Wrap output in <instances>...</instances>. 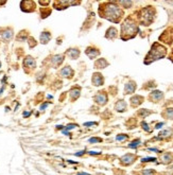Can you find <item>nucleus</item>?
I'll use <instances>...</instances> for the list:
<instances>
[{"mask_svg": "<svg viewBox=\"0 0 173 175\" xmlns=\"http://www.w3.org/2000/svg\"><path fill=\"white\" fill-rule=\"evenodd\" d=\"M47 99H53V96H51V94H48V96H47Z\"/></svg>", "mask_w": 173, "mask_h": 175, "instance_id": "49", "label": "nucleus"}, {"mask_svg": "<svg viewBox=\"0 0 173 175\" xmlns=\"http://www.w3.org/2000/svg\"><path fill=\"white\" fill-rule=\"evenodd\" d=\"M163 98H164V94L161 91H159V90H154L150 94V99L153 102H159Z\"/></svg>", "mask_w": 173, "mask_h": 175, "instance_id": "19", "label": "nucleus"}, {"mask_svg": "<svg viewBox=\"0 0 173 175\" xmlns=\"http://www.w3.org/2000/svg\"><path fill=\"white\" fill-rule=\"evenodd\" d=\"M115 109L119 113H123L126 110V103L124 100H119V101L115 104Z\"/></svg>", "mask_w": 173, "mask_h": 175, "instance_id": "21", "label": "nucleus"}, {"mask_svg": "<svg viewBox=\"0 0 173 175\" xmlns=\"http://www.w3.org/2000/svg\"><path fill=\"white\" fill-rule=\"evenodd\" d=\"M80 50L79 48H69L66 51V55L68 56L70 60H78L80 56Z\"/></svg>", "mask_w": 173, "mask_h": 175, "instance_id": "15", "label": "nucleus"}, {"mask_svg": "<svg viewBox=\"0 0 173 175\" xmlns=\"http://www.w3.org/2000/svg\"><path fill=\"white\" fill-rule=\"evenodd\" d=\"M164 124H165V123H164V122H159V123H157V124H156L155 129H161V127L164 126Z\"/></svg>", "mask_w": 173, "mask_h": 175, "instance_id": "43", "label": "nucleus"}, {"mask_svg": "<svg viewBox=\"0 0 173 175\" xmlns=\"http://www.w3.org/2000/svg\"><path fill=\"white\" fill-rule=\"evenodd\" d=\"M62 134L65 135V136H70V132H65V131H62Z\"/></svg>", "mask_w": 173, "mask_h": 175, "instance_id": "47", "label": "nucleus"}, {"mask_svg": "<svg viewBox=\"0 0 173 175\" xmlns=\"http://www.w3.org/2000/svg\"><path fill=\"white\" fill-rule=\"evenodd\" d=\"M14 37V31L12 28H2L0 29V39L3 43H9Z\"/></svg>", "mask_w": 173, "mask_h": 175, "instance_id": "5", "label": "nucleus"}, {"mask_svg": "<svg viewBox=\"0 0 173 175\" xmlns=\"http://www.w3.org/2000/svg\"><path fill=\"white\" fill-rule=\"evenodd\" d=\"M51 38H52V36H51L50 31L45 30L39 35V43L43 44V45H46V44H48L51 41Z\"/></svg>", "mask_w": 173, "mask_h": 175, "instance_id": "14", "label": "nucleus"}, {"mask_svg": "<svg viewBox=\"0 0 173 175\" xmlns=\"http://www.w3.org/2000/svg\"><path fill=\"white\" fill-rule=\"evenodd\" d=\"M127 135H124V134H120V135H118L117 137H116V140L117 141H123V140H126L127 139Z\"/></svg>", "mask_w": 173, "mask_h": 175, "instance_id": "34", "label": "nucleus"}, {"mask_svg": "<svg viewBox=\"0 0 173 175\" xmlns=\"http://www.w3.org/2000/svg\"><path fill=\"white\" fill-rule=\"evenodd\" d=\"M38 3L41 5H48L50 3V1H38Z\"/></svg>", "mask_w": 173, "mask_h": 175, "instance_id": "44", "label": "nucleus"}, {"mask_svg": "<svg viewBox=\"0 0 173 175\" xmlns=\"http://www.w3.org/2000/svg\"><path fill=\"white\" fill-rule=\"evenodd\" d=\"M149 151H152V152H155V153L161 152V151L158 150V149H155V147H150V149H149Z\"/></svg>", "mask_w": 173, "mask_h": 175, "instance_id": "45", "label": "nucleus"}, {"mask_svg": "<svg viewBox=\"0 0 173 175\" xmlns=\"http://www.w3.org/2000/svg\"><path fill=\"white\" fill-rule=\"evenodd\" d=\"M85 54L88 56L90 60H94L97 56L100 55V50L94 47H87L86 50H85Z\"/></svg>", "mask_w": 173, "mask_h": 175, "instance_id": "13", "label": "nucleus"}, {"mask_svg": "<svg viewBox=\"0 0 173 175\" xmlns=\"http://www.w3.org/2000/svg\"><path fill=\"white\" fill-rule=\"evenodd\" d=\"M156 160L157 159H156L155 157H145V158H142L141 161H142V163H155Z\"/></svg>", "mask_w": 173, "mask_h": 175, "instance_id": "32", "label": "nucleus"}, {"mask_svg": "<svg viewBox=\"0 0 173 175\" xmlns=\"http://www.w3.org/2000/svg\"><path fill=\"white\" fill-rule=\"evenodd\" d=\"M35 8L36 7L34 1H21L20 2V9L23 12H27V13L34 12Z\"/></svg>", "mask_w": 173, "mask_h": 175, "instance_id": "10", "label": "nucleus"}, {"mask_svg": "<svg viewBox=\"0 0 173 175\" xmlns=\"http://www.w3.org/2000/svg\"><path fill=\"white\" fill-rule=\"evenodd\" d=\"M94 125H98V122H85L84 124H83V126L89 127V126H94Z\"/></svg>", "mask_w": 173, "mask_h": 175, "instance_id": "38", "label": "nucleus"}, {"mask_svg": "<svg viewBox=\"0 0 173 175\" xmlns=\"http://www.w3.org/2000/svg\"><path fill=\"white\" fill-rule=\"evenodd\" d=\"M76 126H79V125L73 124V123H69V124H67L66 126H65V129H64L63 131H65V132H69V131H71V129H76Z\"/></svg>", "mask_w": 173, "mask_h": 175, "instance_id": "29", "label": "nucleus"}, {"mask_svg": "<svg viewBox=\"0 0 173 175\" xmlns=\"http://www.w3.org/2000/svg\"><path fill=\"white\" fill-rule=\"evenodd\" d=\"M154 15H155V10L152 7H147L143 10L140 11L139 20L143 25H149L154 20Z\"/></svg>", "mask_w": 173, "mask_h": 175, "instance_id": "4", "label": "nucleus"}, {"mask_svg": "<svg viewBox=\"0 0 173 175\" xmlns=\"http://www.w3.org/2000/svg\"><path fill=\"white\" fill-rule=\"evenodd\" d=\"M28 43H29V47H30V48H34V47L37 45V43H36V41L34 39V37H29Z\"/></svg>", "mask_w": 173, "mask_h": 175, "instance_id": "30", "label": "nucleus"}, {"mask_svg": "<svg viewBox=\"0 0 173 175\" xmlns=\"http://www.w3.org/2000/svg\"><path fill=\"white\" fill-rule=\"evenodd\" d=\"M78 175H90L89 173H86V172H79L78 173Z\"/></svg>", "mask_w": 173, "mask_h": 175, "instance_id": "48", "label": "nucleus"}, {"mask_svg": "<svg viewBox=\"0 0 173 175\" xmlns=\"http://www.w3.org/2000/svg\"><path fill=\"white\" fill-rule=\"evenodd\" d=\"M166 54H167V49H166L165 47L159 45L158 43L153 44L150 52L148 53V55L145 56V64H151L152 62L161 60V58H163Z\"/></svg>", "mask_w": 173, "mask_h": 175, "instance_id": "3", "label": "nucleus"}, {"mask_svg": "<svg viewBox=\"0 0 173 175\" xmlns=\"http://www.w3.org/2000/svg\"><path fill=\"white\" fill-rule=\"evenodd\" d=\"M141 126H142V129H145V132H148V133L152 132V129L149 127V124L147 123V122H142V123H141Z\"/></svg>", "mask_w": 173, "mask_h": 175, "instance_id": "36", "label": "nucleus"}, {"mask_svg": "<svg viewBox=\"0 0 173 175\" xmlns=\"http://www.w3.org/2000/svg\"><path fill=\"white\" fill-rule=\"evenodd\" d=\"M165 115L168 119H173V108H168V109H166V112H165Z\"/></svg>", "mask_w": 173, "mask_h": 175, "instance_id": "28", "label": "nucleus"}, {"mask_svg": "<svg viewBox=\"0 0 173 175\" xmlns=\"http://www.w3.org/2000/svg\"><path fill=\"white\" fill-rule=\"evenodd\" d=\"M135 155L133 154H125L124 156H122V157L120 158V160H121V163H123V165L125 166H130L132 165L134 161H135Z\"/></svg>", "mask_w": 173, "mask_h": 175, "instance_id": "16", "label": "nucleus"}, {"mask_svg": "<svg viewBox=\"0 0 173 175\" xmlns=\"http://www.w3.org/2000/svg\"><path fill=\"white\" fill-rule=\"evenodd\" d=\"M31 114H32V112H23V118H29V117L31 116Z\"/></svg>", "mask_w": 173, "mask_h": 175, "instance_id": "42", "label": "nucleus"}, {"mask_svg": "<svg viewBox=\"0 0 173 175\" xmlns=\"http://www.w3.org/2000/svg\"><path fill=\"white\" fill-rule=\"evenodd\" d=\"M92 83L94 86H102L104 84V78L102 76L101 73L99 72H96V73L92 74Z\"/></svg>", "mask_w": 173, "mask_h": 175, "instance_id": "12", "label": "nucleus"}, {"mask_svg": "<svg viewBox=\"0 0 173 175\" xmlns=\"http://www.w3.org/2000/svg\"><path fill=\"white\" fill-rule=\"evenodd\" d=\"M100 15L112 23H119L123 15V12L116 3L110 2L105 3L103 7L100 8Z\"/></svg>", "mask_w": 173, "mask_h": 175, "instance_id": "1", "label": "nucleus"}, {"mask_svg": "<svg viewBox=\"0 0 173 175\" xmlns=\"http://www.w3.org/2000/svg\"><path fill=\"white\" fill-rule=\"evenodd\" d=\"M138 32V25L132 17H127L121 25V38L127 41L133 38Z\"/></svg>", "mask_w": 173, "mask_h": 175, "instance_id": "2", "label": "nucleus"}, {"mask_svg": "<svg viewBox=\"0 0 173 175\" xmlns=\"http://www.w3.org/2000/svg\"><path fill=\"white\" fill-rule=\"evenodd\" d=\"M60 76H61L62 78H65V79H72L74 76V71L71 67L67 65V66H64L63 68L60 70Z\"/></svg>", "mask_w": 173, "mask_h": 175, "instance_id": "8", "label": "nucleus"}, {"mask_svg": "<svg viewBox=\"0 0 173 175\" xmlns=\"http://www.w3.org/2000/svg\"><path fill=\"white\" fill-rule=\"evenodd\" d=\"M49 104H50L49 102H44L43 104H41V106H39V109H41V110H45V109H46L47 107H48Z\"/></svg>", "mask_w": 173, "mask_h": 175, "instance_id": "40", "label": "nucleus"}, {"mask_svg": "<svg viewBox=\"0 0 173 175\" xmlns=\"http://www.w3.org/2000/svg\"><path fill=\"white\" fill-rule=\"evenodd\" d=\"M54 3V9L56 10H64L67 9L69 5H76L80 4L79 1H55Z\"/></svg>", "mask_w": 173, "mask_h": 175, "instance_id": "7", "label": "nucleus"}, {"mask_svg": "<svg viewBox=\"0 0 173 175\" xmlns=\"http://www.w3.org/2000/svg\"><path fill=\"white\" fill-rule=\"evenodd\" d=\"M142 102H143V97L141 96H134L131 98V104H132L133 107L139 106Z\"/></svg>", "mask_w": 173, "mask_h": 175, "instance_id": "22", "label": "nucleus"}, {"mask_svg": "<svg viewBox=\"0 0 173 175\" xmlns=\"http://www.w3.org/2000/svg\"><path fill=\"white\" fill-rule=\"evenodd\" d=\"M56 129H62V131H63V129H65V125H56Z\"/></svg>", "mask_w": 173, "mask_h": 175, "instance_id": "46", "label": "nucleus"}, {"mask_svg": "<svg viewBox=\"0 0 173 175\" xmlns=\"http://www.w3.org/2000/svg\"><path fill=\"white\" fill-rule=\"evenodd\" d=\"M169 136H171V131L170 129H166V131H163V132L159 133L158 139H161V138H165V137H169Z\"/></svg>", "mask_w": 173, "mask_h": 175, "instance_id": "27", "label": "nucleus"}, {"mask_svg": "<svg viewBox=\"0 0 173 175\" xmlns=\"http://www.w3.org/2000/svg\"><path fill=\"white\" fill-rule=\"evenodd\" d=\"M107 100H108V98H107V94L105 91H99L94 97V103L99 105H105L107 103Z\"/></svg>", "mask_w": 173, "mask_h": 175, "instance_id": "6", "label": "nucleus"}, {"mask_svg": "<svg viewBox=\"0 0 173 175\" xmlns=\"http://www.w3.org/2000/svg\"><path fill=\"white\" fill-rule=\"evenodd\" d=\"M87 154L90 155V156H97V155L101 154V152H98V151H88Z\"/></svg>", "mask_w": 173, "mask_h": 175, "instance_id": "39", "label": "nucleus"}, {"mask_svg": "<svg viewBox=\"0 0 173 175\" xmlns=\"http://www.w3.org/2000/svg\"><path fill=\"white\" fill-rule=\"evenodd\" d=\"M140 145H141V140L135 139V140H133L130 145H129V147H131V149H136V147H138Z\"/></svg>", "mask_w": 173, "mask_h": 175, "instance_id": "26", "label": "nucleus"}, {"mask_svg": "<svg viewBox=\"0 0 173 175\" xmlns=\"http://www.w3.org/2000/svg\"><path fill=\"white\" fill-rule=\"evenodd\" d=\"M69 96H70V100L72 102L76 101V99H79L81 96V88L80 87H73V88L69 91Z\"/></svg>", "mask_w": 173, "mask_h": 175, "instance_id": "18", "label": "nucleus"}, {"mask_svg": "<svg viewBox=\"0 0 173 175\" xmlns=\"http://www.w3.org/2000/svg\"><path fill=\"white\" fill-rule=\"evenodd\" d=\"M118 3H119V4H121V5H123V7H125V9L131 8V7H132V4H133L132 1H119Z\"/></svg>", "mask_w": 173, "mask_h": 175, "instance_id": "31", "label": "nucleus"}, {"mask_svg": "<svg viewBox=\"0 0 173 175\" xmlns=\"http://www.w3.org/2000/svg\"><path fill=\"white\" fill-rule=\"evenodd\" d=\"M64 60H65V54H55L50 60L51 66L53 67V68H57V67L61 66L62 64H63Z\"/></svg>", "mask_w": 173, "mask_h": 175, "instance_id": "9", "label": "nucleus"}, {"mask_svg": "<svg viewBox=\"0 0 173 175\" xmlns=\"http://www.w3.org/2000/svg\"><path fill=\"white\" fill-rule=\"evenodd\" d=\"M136 87H137V85H136V83L134 81L127 82L124 86V94H133V92H135Z\"/></svg>", "mask_w": 173, "mask_h": 175, "instance_id": "17", "label": "nucleus"}, {"mask_svg": "<svg viewBox=\"0 0 173 175\" xmlns=\"http://www.w3.org/2000/svg\"><path fill=\"white\" fill-rule=\"evenodd\" d=\"M141 174H142V175H154V174H155V171L148 169V170H143L142 172H141Z\"/></svg>", "mask_w": 173, "mask_h": 175, "instance_id": "37", "label": "nucleus"}, {"mask_svg": "<svg viewBox=\"0 0 173 175\" xmlns=\"http://www.w3.org/2000/svg\"><path fill=\"white\" fill-rule=\"evenodd\" d=\"M0 68H1V63H0Z\"/></svg>", "mask_w": 173, "mask_h": 175, "instance_id": "50", "label": "nucleus"}, {"mask_svg": "<svg viewBox=\"0 0 173 175\" xmlns=\"http://www.w3.org/2000/svg\"><path fill=\"white\" fill-rule=\"evenodd\" d=\"M117 33H118V32H117V29L114 28V27H110V28L106 31L105 37L108 38V39H114V38L117 37V35H118Z\"/></svg>", "mask_w": 173, "mask_h": 175, "instance_id": "23", "label": "nucleus"}, {"mask_svg": "<svg viewBox=\"0 0 173 175\" xmlns=\"http://www.w3.org/2000/svg\"><path fill=\"white\" fill-rule=\"evenodd\" d=\"M86 153V151L83 150V151H79L78 153H74V156H78V157H81V156H83V155Z\"/></svg>", "mask_w": 173, "mask_h": 175, "instance_id": "41", "label": "nucleus"}, {"mask_svg": "<svg viewBox=\"0 0 173 175\" xmlns=\"http://www.w3.org/2000/svg\"><path fill=\"white\" fill-rule=\"evenodd\" d=\"M89 143H98V142H102V139L99 137H92L88 139Z\"/></svg>", "mask_w": 173, "mask_h": 175, "instance_id": "33", "label": "nucleus"}, {"mask_svg": "<svg viewBox=\"0 0 173 175\" xmlns=\"http://www.w3.org/2000/svg\"><path fill=\"white\" fill-rule=\"evenodd\" d=\"M29 38V32L28 31H20L19 33H18V35L16 36V41H25L27 39Z\"/></svg>", "mask_w": 173, "mask_h": 175, "instance_id": "24", "label": "nucleus"}, {"mask_svg": "<svg viewBox=\"0 0 173 175\" xmlns=\"http://www.w3.org/2000/svg\"><path fill=\"white\" fill-rule=\"evenodd\" d=\"M23 68L27 70V68L31 69V70H33V69L36 68V61L34 60V57H32V56L28 55L25 56V60H23Z\"/></svg>", "mask_w": 173, "mask_h": 175, "instance_id": "11", "label": "nucleus"}, {"mask_svg": "<svg viewBox=\"0 0 173 175\" xmlns=\"http://www.w3.org/2000/svg\"><path fill=\"white\" fill-rule=\"evenodd\" d=\"M138 114H139V116H141L142 118H145V117H147L148 115H150L151 112H149V110H147V109H141Z\"/></svg>", "mask_w": 173, "mask_h": 175, "instance_id": "35", "label": "nucleus"}, {"mask_svg": "<svg viewBox=\"0 0 173 175\" xmlns=\"http://www.w3.org/2000/svg\"><path fill=\"white\" fill-rule=\"evenodd\" d=\"M161 159H163V163H169L172 161V155L169 154V153H167V154H164L163 157H161Z\"/></svg>", "mask_w": 173, "mask_h": 175, "instance_id": "25", "label": "nucleus"}, {"mask_svg": "<svg viewBox=\"0 0 173 175\" xmlns=\"http://www.w3.org/2000/svg\"><path fill=\"white\" fill-rule=\"evenodd\" d=\"M108 66V62L105 58H99L98 61L94 62V68L96 69H104Z\"/></svg>", "mask_w": 173, "mask_h": 175, "instance_id": "20", "label": "nucleus"}]
</instances>
